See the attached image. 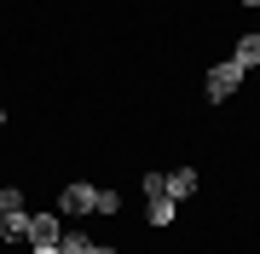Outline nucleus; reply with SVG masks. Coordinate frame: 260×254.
Listing matches in <instances>:
<instances>
[{"label": "nucleus", "mask_w": 260, "mask_h": 254, "mask_svg": "<svg viewBox=\"0 0 260 254\" xmlns=\"http://www.w3.org/2000/svg\"><path fill=\"white\" fill-rule=\"evenodd\" d=\"M243 6H260V0H243Z\"/></svg>", "instance_id": "11"}, {"label": "nucleus", "mask_w": 260, "mask_h": 254, "mask_svg": "<svg viewBox=\"0 0 260 254\" xmlns=\"http://www.w3.org/2000/svg\"><path fill=\"white\" fill-rule=\"evenodd\" d=\"M232 58H237V64H243V69H254V64H260V35H243Z\"/></svg>", "instance_id": "7"}, {"label": "nucleus", "mask_w": 260, "mask_h": 254, "mask_svg": "<svg viewBox=\"0 0 260 254\" xmlns=\"http://www.w3.org/2000/svg\"><path fill=\"white\" fill-rule=\"evenodd\" d=\"M243 76H249V69H243L237 58H225V64H214V69H208V81H203V93H208L214 104H225V98L237 93V81H243Z\"/></svg>", "instance_id": "3"}, {"label": "nucleus", "mask_w": 260, "mask_h": 254, "mask_svg": "<svg viewBox=\"0 0 260 254\" xmlns=\"http://www.w3.org/2000/svg\"><path fill=\"white\" fill-rule=\"evenodd\" d=\"M58 237H64V226H58L52 214H29V243H35V248H47V243H58Z\"/></svg>", "instance_id": "4"}, {"label": "nucleus", "mask_w": 260, "mask_h": 254, "mask_svg": "<svg viewBox=\"0 0 260 254\" xmlns=\"http://www.w3.org/2000/svg\"><path fill=\"white\" fill-rule=\"evenodd\" d=\"M58 208H64V214H116L121 197L116 191H93V185H64Z\"/></svg>", "instance_id": "1"}, {"label": "nucleus", "mask_w": 260, "mask_h": 254, "mask_svg": "<svg viewBox=\"0 0 260 254\" xmlns=\"http://www.w3.org/2000/svg\"><path fill=\"white\" fill-rule=\"evenodd\" d=\"M29 254H58V243H47V248H29Z\"/></svg>", "instance_id": "9"}, {"label": "nucleus", "mask_w": 260, "mask_h": 254, "mask_svg": "<svg viewBox=\"0 0 260 254\" xmlns=\"http://www.w3.org/2000/svg\"><path fill=\"white\" fill-rule=\"evenodd\" d=\"M87 254H116V248H104V243H99V248H87Z\"/></svg>", "instance_id": "10"}, {"label": "nucleus", "mask_w": 260, "mask_h": 254, "mask_svg": "<svg viewBox=\"0 0 260 254\" xmlns=\"http://www.w3.org/2000/svg\"><path fill=\"white\" fill-rule=\"evenodd\" d=\"M254 81H260V64H254Z\"/></svg>", "instance_id": "13"}, {"label": "nucleus", "mask_w": 260, "mask_h": 254, "mask_svg": "<svg viewBox=\"0 0 260 254\" xmlns=\"http://www.w3.org/2000/svg\"><path fill=\"white\" fill-rule=\"evenodd\" d=\"M0 127H6V110H0Z\"/></svg>", "instance_id": "12"}, {"label": "nucleus", "mask_w": 260, "mask_h": 254, "mask_svg": "<svg viewBox=\"0 0 260 254\" xmlns=\"http://www.w3.org/2000/svg\"><path fill=\"white\" fill-rule=\"evenodd\" d=\"M162 185H168V197H174V202H185L191 191H197V173H191V168H179V173H162Z\"/></svg>", "instance_id": "6"}, {"label": "nucleus", "mask_w": 260, "mask_h": 254, "mask_svg": "<svg viewBox=\"0 0 260 254\" xmlns=\"http://www.w3.org/2000/svg\"><path fill=\"white\" fill-rule=\"evenodd\" d=\"M18 237H29V214L23 208H0V243H18Z\"/></svg>", "instance_id": "5"}, {"label": "nucleus", "mask_w": 260, "mask_h": 254, "mask_svg": "<svg viewBox=\"0 0 260 254\" xmlns=\"http://www.w3.org/2000/svg\"><path fill=\"white\" fill-rule=\"evenodd\" d=\"M139 185H145V220L150 226H174V197H168L162 173H145Z\"/></svg>", "instance_id": "2"}, {"label": "nucleus", "mask_w": 260, "mask_h": 254, "mask_svg": "<svg viewBox=\"0 0 260 254\" xmlns=\"http://www.w3.org/2000/svg\"><path fill=\"white\" fill-rule=\"evenodd\" d=\"M93 248V237H81V231H64L58 237V254H87Z\"/></svg>", "instance_id": "8"}]
</instances>
